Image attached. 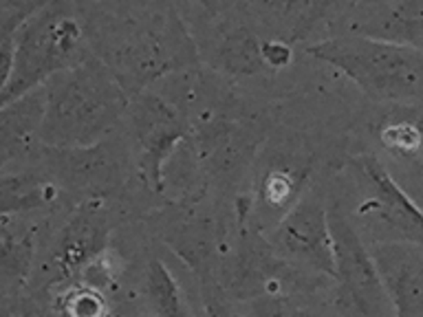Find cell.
Instances as JSON below:
<instances>
[{
	"label": "cell",
	"mask_w": 423,
	"mask_h": 317,
	"mask_svg": "<svg viewBox=\"0 0 423 317\" xmlns=\"http://www.w3.org/2000/svg\"><path fill=\"white\" fill-rule=\"evenodd\" d=\"M44 88L40 143L49 148H90L106 141L130 106L128 90L95 53L53 75Z\"/></svg>",
	"instance_id": "obj_1"
},
{
	"label": "cell",
	"mask_w": 423,
	"mask_h": 317,
	"mask_svg": "<svg viewBox=\"0 0 423 317\" xmlns=\"http://www.w3.org/2000/svg\"><path fill=\"white\" fill-rule=\"evenodd\" d=\"M267 240L286 262L326 280H335L338 265L328 205L317 185L300 196L289 214L267 234Z\"/></svg>",
	"instance_id": "obj_6"
},
{
	"label": "cell",
	"mask_w": 423,
	"mask_h": 317,
	"mask_svg": "<svg viewBox=\"0 0 423 317\" xmlns=\"http://www.w3.org/2000/svg\"><path fill=\"white\" fill-rule=\"evenodd\" d=\"M144 297L157 317H194L172 269L159 258H150L144 271Z\"/></svg>",
	"instance_id": "obj_13"
},
{
	"label": "cell",
	"mask_w": 423,
	"mask_h": 317,
	"mask_svg": "<svg viewBox=\"0 0 423 317\" xmlns=\"http://www.w3.org/2000/svg\"><path fill=\"white\" fill-rule=\"evenodd\" d=\"M134 141L139 146V170L148 188L163 194V168L186 137V124L170 104L157 95H137L128 106Z\"/></svg>",
	"instance_id": "obj_8"
},
{
	"label": "cell",
	"mask_w": 423,
	"mask_h": 317,
	"mask_svg": "<svg viewBox=\"0 0 423 317\" xmlns=\"http://www.w3.org/2000/svg\"><path fill=\"white\" fill-rule=\"evenodd\" d=\"M5 317H60L53 309V304H44L42 300L34 297H18L13 304L5 307Z\"/></svg>",
	"instance_id": "obj_18"
},
{
	"label": "cell",
	"mask_w": 423,
	"mask_h": 317,
	"mask_svg": "<svg viewBox=\"0 0 423 317\" xmlns=\"http://www.w3.org/2000/svg\"><path fill=\"white\" fill-rule=\"evenodd\" d=\"M3 3H13V0H3Z\"/></svg>",
	"instance_id": "obj_20"
},
{
	"label": "cell",
	"mask_w": 423,
	"mask_h": 317,
	"mask_svg": "<svg viewBox=\"0 0 423 317\" xmlns=\"http://www.w3.org/2000/svg\"><path fill=\"white\" fill-rule=\"evenodd\" d=\"M47 108V88L40 86L20 99L3 106V122H0V137H3V159L5 165L20 157L34 141H40V126Z\"/></svg>",
	"instance_id": "obj_10"
},
{
	"label": "cell",
	"mask_w": 423,
	"mask_h": 317,
	"mask_svg": "<svg viewBox=\"0 0 423 317\" xmlns=\"http://www.w3.org/2000/svg\"><path fill=\"white\" fill-rule=\"evenodd\" d=\"M219 64L240 75H251L267 69L263 55V42H258L249 29H238L230 36H225L223 44L219 47Z\"/></svg>",
	"instance_id": "obj_14"
},
{
	"label": "cell",
	"mask_w": 423,
	"mask_h": 317,
	"mask_svg": "<svg viewBox=\"0 0 423 317\" xmlns=\"http://www.w3.org/2000/svg\"><path fill=\"white\" fill-rule=\"evenodd\" d=\"M88 38L71 0H47L16 31L3 38V106L82 64Z\"/></svg>",
	"instance_id": "obj_3"
},
{
	"label": "cell",
	"mask_w": 423,
	"mask_h": 317,
	"mask_svg": "<svg viewBox=\"0 0 423 317\" xmlns=\"http://www.w3.org/2000/svg\"><path fill=\"white\" fill-rule=\"evenodd\" d=\"M51 304L60 317H113L104 289L86 282L64 284V289L51 300Z\"/></svg>",
	"instance_id": "obj_15"
},
{
	"label": "cell",
	"mask_w": 423,
	"mask_h": 317,
	"mask_svg": "<svg viewBox=\"0 0 423 317\" xmlns=\"http://www.w3.org/2000/svg\"><path fill=\"white\" fill-rule=\"evenodd\" d=\"M263 55L267 69H284L291 62V47L289 42L278 40V38H267L263 42Z\"/></svg>",
	"instance_id": "obj_19"
},
{
	"label": "cell",
	"mask_w": 423,
	"mask_h": 317,
	"mask_svg": "<svg viewBox=\"0 0 423 317\" xmlns=\"http://www.w3.org/2000/svg\"><path fill=\"white\" fill-rule=\"evenodd\" d=\"M201 295H203L205 317H251L249 313L236 309L234 300L225 293L223 284L216 278L201 280Z\"/></svg>",
	"instance_id": "obj_17"
},
{
	"label": "cell",
	"mask_w": 423,
	"mask_h": 317,
	"mask_svg": "<svg viewBox=\"0 0 423 317\" xmlns=\"http://www.w3.org/2000/svg\"><path fill=\"white\" fill-rule=\"evenodd\" d=\"M117 227L115 209L106 199L82 201L53 238L49 260L44 262L47 286L80 282L86 269L109 253V240Z\"/></svg>",
	"instance_id": "obj_7"
},
{
	"label": "cell",
	"mask_w": 423,
	"mask_h": 317,
	"mask_svg": "<svg viewBox=\"0 0 423 317\" xmlns=\"http://www.w3.org/2000/svg\"><path fill=\"white\" fill-rule=\"evenodd\" d=\"M346 0H269L265 5L274 36L284 42H298L311 36L317 24L338 11Z\"/></svg>",
	"instance_id": "obj_11"
},
{
	"label": "cell",
	"mask_w": 423,
	"mask_h": 317,
	"mask_svg": "<svg viewBox=\"0 0 423 317\" xmlns=\"http://www.w3.org/2000/svg\"><path fill=\"white\" fill-rule=\"evenodd\" d=\"M251 317H315L296 295H263L245 302Z\"/></svg>",
	"instance_id": "obj_16"
},
{
	"label": "cell",
	"mask_w": 423,
	"mask_h": 317,
	"mask_svg": "<svg viewBox=\"0 0 423 317\" xmlns=\"http://www.w3.org/2000/svg\"><path fill=\"white\" fill-rule=\"evenodd\" d=\"M36 223L25 214H3L0 220V269H3L5 295L16 293L27 286L34 274L38 253Z\"/></svg>",
	"instance_id": "obj_9"
},
{
	"label": "cell",
	"mask_w": 423,
	"mask_h": 317,
	"mask_svg": "<svg viewBox=\"0 0 423 317\" xmlns=\"http://www.w3.org/2000/svg\"><path fill=\"white\" fill-rule=\"evenodd\" d=\"M307 53L342 71L375 99H405L423 88V62L390 40L361 34L335 36L309 44Z\"/></svg>",
	"instance_id": "obj_4"
},
{
	"label": "cell",
	"mask_w": 423,
	"mask_h": 317,
	"mask_svg": "<svg viewBox=\"0 0 423 317\" xmlns=\"http://www.w3.org/2000/svg\"><path fill=\"white\" fill-rule=\"evenodd\" d=\"M62 196L57 178H47L36 172L5 174L0 181V209L3 214H34L57 203Z\"/></svg>",
	"instance_id": "obj_12"
},
{
	"label": "cell",
	"mask_w": 423,
	"mask_h": 317,
	"mask_svg": "<svg viewBox=\"0 0 423 317\" xmlns=\"http://www.w3.org/2000/svg\"><path fill=\"white\" fill-rule=\"evenodd\" d=\"M126 0L122 11L106 9L86 18L88 47L109 66L132 95L157 80L161 73L183 62V49L192 42L179 20H168L153 11H132Z\"/></svg>",
	"instance_id": "obj_2"
},
{
	"label": "cell",
	"mask_w": 423,
	"mask_h": 317,
	"mask_svg": "<svg viewBox=\"0 0 423 317\" xmlns=\"http://www.w3.org/2000/svg\"><path fill=\"white\" fill-rule=\"evenodd\" d=\"M335 243L338 307L344 317H388L390 297L373 260L370 247L359 236L340 203L328 205Z\"/></svg>",
	"instance_id": "obj_5"
}]
</instances>
